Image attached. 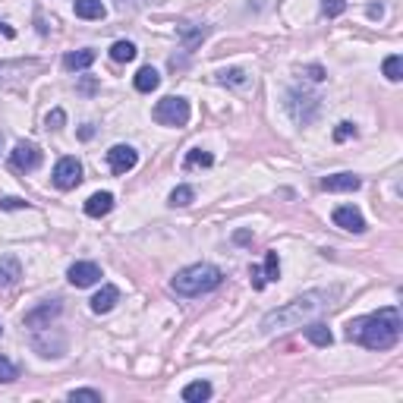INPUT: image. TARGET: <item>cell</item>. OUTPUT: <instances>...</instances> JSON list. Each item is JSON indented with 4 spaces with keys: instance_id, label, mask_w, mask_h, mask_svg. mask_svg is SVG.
<instances>
[{
    "instance_id": "obj_1",
    "label": "cell",
    "mask_w": 403,
    "mask_h": 403,
    "mask_svg": "<svg viewBox=\"0 0 403 403\" xmlns=\"http://www.w3.org/2000/svg\"><path fill=\"white\" fill-rule=\"evenodd\" d=\"M340 299V287H325V290H309L303 296L290 299L287 306L274 309L261 318V334H277V331H290V328H303L309 321H315L318 315H325L328 309L337 306Z\"/></svg>"
},
{
    "instance_id": "obj_2",
    "label": "cell",
    "mask_w": 403,
    "mask_h": 403,
    "mask_svg": "<svg viewBox=\"0 0 403 403\" xmlns=\"http://www.w3.org/2000/svg\"><path fill=\"white\" fill-rule=\"evenodd\" d=\"M403 334V321L397 309H378L372 315L353 318L347 325V340L366 350H391Z\"/></svg>"
},
{
    "instance_id": "obj_3",
    "label": "cell",
    "mask_w": 403,
    "mask_h": 403,
    "mask_svg": "<svg viewBox=\"0 0 403 403\" xmlns=\"http://www.w3.org/2000/svg\"><path fill=\"white\" fill-rule=\"evenodd\" d=\"M221 281H224L221 268L199 261V265H189V268L177 271L171 287H173V293H179V296H202V293H211L215 287H221Z\"/></svg>"
},
{
    "instance_id": "obj_4",
    "label": "cell",
    "mask_w": 403,
    "mask_h": 403,
    "mask_svg": "<svg viewBox=\"0 0 403 403\" xmlns=\"http://www.w3.org/2000/svg\"><path fill=\"white\" fill-rule=\"evenodd\" d=\"M151 117H155V123H161V127H186L189 117H193V107H189L186 98L167 95L155 105Z\"/></svg>"
},
{
    "instance_id": "obj_5",
    "label": "cell",
    "mask_w": 403,
    "mask_h": 403,
    "mask_svg": "<svg viewBox=\"0 0 403 403\" xmlns=\"http://www.w3.org/2000/svg\"><path fill=\"white\" fill-rule=\"evenodd\" d=\"M287 98H290V101H287V111L293 113V120H296V123H303V127H306V123H312L315 113H318V98L309 95V91H290Z\"/></svg>"
},
{
    "instance_id": "obj_6",
    "label": "cell",
    "mask_w": 403,
    "mask_h": 403,
    "mask_svg": "<svg viewBox=\"0 0 403 403\" xmlns=\"http://www.w3.org/2000/svg\"><path fill=\"white\" fill-rule=\"evenodd\" d=\"M83 183V164L76 157H60L54 167V186L57 189H76Z\"/></svg>"
},
{
    "instance_id": "obj_7",
    "label": "cell",
    "mask_w": 403,
    "mask_h": 403,
    "mask_svg": "<svg viewBox=\"0 0 403 403\" xmlns=\"http://www.w3.org/2000/svg\"><path fill=\"white\" fill-rule=\"evenodd\" d=\"M10 164H13L16 171H23V173L38 171V167H41V149L32 145V142H19L13 149V155H10Z\"/></svg>"
},
{
    "instance_id": "obj_8",
    "label": "cell",
    "mask_w": 403,
    "mask_h": 403,
    "mask_svg": "<svg viewBox=\"0 0 403 403\" xmlns=\"http://www.w3.org/2000/svg\"><path fill=\"white\" fill-rule=\"evenodd\" d=\"M107 164H111V171L117 173V177H123V173H129L139 164V151H135L133 145H113V149L107 151Z\"/></svg>"
},
{
    "instance_id": "obj_9",
    "label": "cell",
    "mask_w": 403,
    "mask_h": 403,
    "mask_svg": "<svg viewBox=\"0 0 403 403\" xmlns=\"http://www.w3.org/2000/svg\"><path fill=\"white\" fill-rule=\"evenodd\" d=\"M67 277L73 287H95L101 281V268H98L95 261H73Z\"/></svg>"
},
{
    "instance_id": "obj_10",
    "label": "cell",
    "mask_w": 403,
    "mask_h": 403,
    "mask_svg": "<svg viewBox=\"0 0 403 403\" xmlns=\"http://www.w3.org/2000/svg\"><path fill=\"white\" fill-rule=\"evenodd\" d=\"M60 299H47V303H41L38 309H32L29 315H25V328H35V331H45L51 328V318H57L60 315Z\"/></svg>"
},
{
    "instance_id": "obj_11",
    "label": "cell",
    "mask_w": 403,
    "mask_h": 403,
    "mask_svg": "<svg viewBox=\"0 0 403 403\" xmlns=\"http://www.w3.org/2000/svg\"><path fill=\"white\" fill-rule=\"evenodd\" d=\"M19 277H23L19 259H16V255H0V293L19 284Z\"/></svg>"
},
{
    "instance_id": "obj_12",
    "label": "cell",
    "mask_w": 403,
    "mask_h": 403,
    "mask_svg": "<svg viewBox=\"0 0 403 403\" xmlns=\"http://www.w3.org/2000/svg\"><path fill=\"white\" fill-rule=\"evenodd\" d=\"M334 224L350 230V233H362L366 230V217L359 215V208H353V205H340V208L334 211Z\"/></svg>"
},
{
    "instance_id": "obj_13",
    "label": "cell",
    "mask_w": 403,
    "mask_h": 403,
    "mask_svg": "<svg viewBox=\"0 0 403 403\" xmlns=\"http://www.w3.org/2000/svg\"><path fill=\"white\" fill-rule=\"evenodd\" d=\"M359 186H362V179L356 173H334V177L321 179V189H328V193H356Z\"/></svg>"
},
{
    "instance_id": "obj_14",
    "label": "cell",
    "mask_w": 403,
    "mask_h": 403,
    "mask_svg": "<svg viewBox=\"0 0 403 403\" xmlns=\"http://www.w3.org/2000/svg\"><path fill=\"white\" fill-rule=\"evenodd\" d=\"M120 303V290L113 284H105L101 290L91 296V312H98V315H105V312H111L113 306Z\"/></svg>"
},
{
    "instance_id": "obj_15",
    "label": "cell",
    "mask_w": 403,
    "mask_h": 403,
    "mask_svg": "<svg viewBox=\"0 0 403 403\" xmlns=\"http://www.w3.org/2000/svg\"><path fill=\"white\" fill-rule=\"evenodd\" d=\"M303 331H306V337L312 340L315 347H331L334 344V334H331V328L325 325V321H309V325H303Z\"/></svg>"
},
{
    "instance_id": "obj_16",
    "label": "cell",
    "mask_w": 403,
    "mask_h": 403,
    "mask_svg": "<svg viewBox=\"0 0 403 403\" xmlns=\"http://www.w3.org/2000/svg\"><path fill=\"white\" fill-rule=\"evenodd\" d=\"M95 63V51L91 47H83V51H73L63 57V69L67 73H79V69H89Z\"/></svg>"
},
{
    "instance_id": "obj_17",
    "label": "cell",
    "mask_w": 403,
    "mask_h": 403,
    "mask_svg": "<svg viewBox=\"0 0 403 403\" xmlns=\"http://www.w3.org/2000/svg\"><path fill=\"white\" fill-rule=\"evenodd\" d=\"M111 208H113L111 193H95V195H89V202H85V215L89 217H105V215H111Z\"/></svg>"
},
{
    "instance_id": "obj_18",
    "label": "cell",
    "mask_w": 403,
    "mask_h": 403,
    "mask_svg": "<svg viewBox=\"0 0 403 403\" xmlns=\"http://www.w3.org/2000/svg\"><path fill=\"white\" fill-rule=\"evenodd\" d=\"M73 10L79 19H105V3L101 0H73Z\"/></svg>"
},
{
    "instance_id": "obj_19",
    "label": "cell",
    "mask_w": 403,
    "mask_h": 403,
    "mask_svg": "<svg viewBox=\"0 0 403 403\" xmlns=\"http://www.w3.org/2000/svg\"><path fill=\"white\" fill-rule=\"evenodd\" d=\"M177 29H179V35H183V47H186V51H193V47L199 45V41H205V35H208V29H205V25L179 23Z\"/></svg>"
},
{
    "instance_id": "obj_20",
    "label": "cell",
    "mask_w": 403,
    "mask_h": 403,
    "mask_svg": "<svg viewBox=\"0 0 403 403\" xmlns=\"http://www.w3.org/2000/svg\"><path fill=\"white\" fill-rule=\"evenodd\" d=\"M157 85H161V76H157L155 67H142L139 73H135V89H139V91H145V95H149V91L157 89Z\"/></svg>"
},
{
    "instance_id": "obj_21",
    "label": "cell",
    "mask_w": 403,
    "mask_h": 403,
    "mask_svg": "<svg viewBox=\"0 0 403 403\" xmlns=\"http://www.w3.org/2000/svg\"><path fill=\"white\" fill-rule=\"evenodd\" d=\"M211 397V384L208 381H193V384H186L183 388V400L186 403H202Z\"/></svg>"
},
{
    "instance_id": "obj_22",
    "label": "cell",
    "mask_w": 403,
    "mask_h": 403,
    "mask_svg": "<svg viewBox=\"0 0 403 403\" xmlns=\"http://www.w3.org/2000/svg\"><path fill=\"white\" fill-rule=\"evenodd\" d=\"M215 164V155L205 149H193L186 157H183V171H193V167H211Z\"/></svg>"
},
{
    "instance_id": "obj_23",
    "label": "cell",
    "mask_w": 403,
    "mask_h": 403,
    "mask_svg": "<svg viewBox=\"0 0 403 403\" xmlns=\"http://www.w3.org/2000/svg\"><path fill=\"white\" fill-rule=\"evenodd\" d=\"M381 69H384V76H388V83H400L403 79V57L400 54H391Z\"/></svg>"
},
{
    "instance_id": "obj_24",
    "label": "cell",
    "mask_w": 403,
    "mask_h": 403,
    "mask_svg": "<svg viewBox=\"0 0 403 403\" xmlns=\"http://www.w3.org/2000/svg\"><path fill=\"white\" fill-rule=\"evenodd\" d=\"M193 199H195V189L193 186H177L171 193V199H167V205H171V208H186Z\"/></svg>"
},
{
    "instance_id": "obj_25",
    "label": "cell",
    "mask_w": 403,
    "mask_h": 403,
    "mask_svg": "<svg viewBox=\"0 0 403 403\" xmlns=\"http://www.w3.org/2000/svg\"><path fill=\"white\" fill-rule=\"evenodd\" d=\"M111 57L117 60V63H129V60H135V45L133 41H113Z\"/></svg>"
},
{
    "instance_id": "obj_26",
    "label": "cell",
    "mask_w": 403,
    "mask_h": 403,
    "mask_svg": "<svg viewBox=\"0 0 403 403\" xmlns=\"http://www.w3.org/2000/svg\"><path fill=\"white\" fill-rule=\"evenodd\" d=\"M261 274H265V284L281 277V259H277V252H268V255H265V271H261Z\"/></svg>"
},
{
    "instance_id": "obj_27",
    "label": "cell",
    "mask_w": 403,
    "mask_h": 403,
    "mask_svg": "<svg viewBox=\"0 0 403 403\" xmlns=\"http://www.w3.org/2000/svg\"><path fill=\"white\" fill-rule=\"evenodd\" d=\"M217 83H224V85H246V73L243 69H221L217 73Z\"/></svg>"
},
{
    "instance_id": "obj_28",
    "label": "cell",
    "mask_w": 403,
    "mask_h": 403,
    "mask_svg": "<svg viewBox=\"0 0 403 403\" xmlns=\"http://www.w3.org/2000/svg\"><path fill=\"white\" fill-rule=\"evenodd\" d=\"M16 375H19V369L10 362L3 353H0V384H10V381H16Z\"/></svg>"
},
{
    "instance_id": "obj_29",
    "label": "cell",
    "mask_w": 403,
    "mask_h": 403,
    "mask_svg": "<svg viewBox=\"0 0 403 403\" xmlns=\"http://www.w3.org/2000/svg\"><path fill=\"white\" fill-rule=\"evenodd\" d=\"M69 400H91V403H101V391H91V388H79V391H69Z\"/></svg>"
},
{
    "instance_id": "obj_30",
    "label": "cell",
    "mask_w": 403,
    "mask_h": 403,
    "mask_svg": "<svg viewBox=\"0 0 403 403\" xmlns=\"http://www.w3.org/2000/svg\"><path fill=\"white\" fill-rule=\"evenodd\" d=\"M347 139H356V127H353V123H337L334 142H347Z\"/></svg>"
},
{
    "instance_id": "obj_31",
    "label": "cell",
    "mask_w": 403,
    "mask_h": 403,
    "mask_svg": "<svg viewBox=\"0 0 403 403\" xmlns=\"http://www.w3.org/2000/svg\"><path fill=\"white\" fill-rule=\"evenodd\" d=\"M325 16H328V19H334V16H340L347 10V0H325Z\"/></svg>"
},
{
    "instance_id": "obj_32",
    "label": "cell",
    "mask_w": 403,
    "mask_h": 403,
    "mask_svg": "<svg viewBox=\"0 0 403 403\" xmlns=\"http://www.w3.org/2000/svg\"><path fill=\"white\" fill-rule=\"evenodd\" d=\"M63 123H67V113L60 111V107H54V111L47 113V127H51V129H63Z\"/></svg>"
},
{
    "instance_id": "obj_33",
    "label": "cell",
    "mask_w": 403,
    "mask_h": 403,
    "mask_svg": "<svg viewBox=\"0 0 403 403\" xmlns=\"http://www.w3.org/2000/svg\"><path fill=\"white\" fill-rule=\"evenodd\" d=\"M306 76L312 79V83H321L325 79V67H318V63H312V67H306Z\"/></svg>"
},
{
    "instance_id": "obj_34",
    "label": "cell",
    "mask_w": 403,
    "mask_h": 403,
    "mask_svg": "<svg viewBox=\"0 0 403 403\" xmlns=\"http://www.w3.org/2000/svg\"><path fill=\"white\" fill-rule=\"evenodd\" d=\"M0 208H29V202H23V199H0Z\"/></svg>"
},
{
    "instance_id": "obj_35",
    "label": "cell",
    "mask_w": 403,
    "mask_h": 403,
    "mask_svg": "<svg viewBox=\"0 0 403 403\" xmlns=\"http://www.w3.org/2000/svg\"><path fill=\"white\" fill-rule=\"evenodd\" d=\"M249 274H252V287H255V290H261V287H265V274H261V268H255V265H252V271H249Z\"/></svg>"
},
{
    "instance_id": "obj_36",
    "label": "cell",
    "mask_w": 403,
    "mask_h": 403,
    "mask_svg": "<svg viewBox=\"0 0 403 403\" xmlns=\"http://www.w3.org/2000/svg\"><path fill=\"white\" fill-rule=\"evenodd\" d=\"M0 35H7V38H13V35H16V32H13V29H10V25H7V23H0Z\"/></svg>"
},
{
    "instance_id": "obj_37",
    "label": "cell",
    "mask_w": 403,
    "mask_h": 403,
    "mask_svg": "<svg viewBox=\"0 0 403 403\" xmlns=\"http://www.w3.org/2000/svg\"><path fill=\"white\" fill-rule=\"evenodd\" d=\"M79 135H83V139H91V135H95V129H91V127H83V133H79Z\"/></svg>"
},
{
    "instance_id": "obj_38",
    "label": "cell",
    "mask_w": 403,
    "mask_h": 403,
    "mask_svg": "<svg viewBox=\"0 0 403 403\" xmlns=\"http://www.w3.org/2000/svg\"><path fill=\"white\" fill-rule=\"evenodd\" d=\"M0 145H3V135H0Z\"/></svg>"
},
{
    "instance_id": "obj_39",
    "label": "cell",
    "mask_w": 403,
    "mask_h": 403,
    "mask_svg": "<svg viewBox=\"0 0 403 403\" xmlns=\"http://www.w3.org/2000/svg\"><path fill=\"white\" fill-rule=\"evenodd\" d=\"M0 334H3V328H0Z\"/></svg>"
}]
</instances>
